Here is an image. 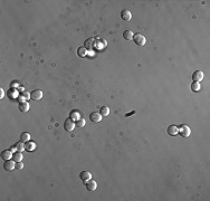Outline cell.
Wrapping results in <instances>:
<instances>
[{"label":"cell","mask_w":210,"mask_h":201,"mask_svg":"<svg viewBox=\"0 0 210 201\" xmlns=\"http://www.w3.org/2000/svg\"><path fill=\"white\" fill-rule=\"evenodd\" d=\"M133 42L137 45V46H140V47H142L145 45V42H146V39H145V37L141 35V34H135L134 36H133Z\"/></svg>","instance_id":"1"},{"label":"cell","mask_w":210,"mask_h":201,"mask_svg":"<svg viewBox=\"0 0 210 201\" xmlns=\"http://www.w3.org/2000/svg\"><path fill=\"white\" fill-rule=\"evenodd\" d=\"M190 133H191V130H190V127L188 125L183 124V125L179 126V134L182 137H188L190 135Z\"/></svg>","instance_id":"2"},{"label":"cell","mask_w":210,"mask_h":201,"mask_svg":"<svg viewBox=\"0 0 210 201\" xmlns=\"http://www.w3.org/2000/svg\"><path fill=\"white\" fill-rule=\"evenodd\" d=\"M74 127H76L75 122H74V121H72L70 118H66V120H65V122H64V129H65V131H67V132H72V131L74 130Z\"/></svg>","instance_id":"3"},{"label":"cell","mask_w":210,"mask_h":201,"mask_svg":"<svg viewBox=\"0 0 210 201\" xmlns=\"http://www.w3.org/2000/svg\"><path fill=\"white\" fill-rule=\"evenodd\" d=\"M16 168V163H15V161L12 160H6L5 161V163H3V169L6 170V171H12L14 169Z\"/></svg>","instance_id":"4"},{"label":"cell","mask_w":210,"mask_h":201,"mask_svg":"<svg viewBox=\"0 0 210 201\" xmlns=\"http://www.w3.org/2000/svg\"><path fill=\"white\" fill-rule=\"evenodd\" d=\"M29 97L34 100H40L42 98V92L39 90H35L34 92L29 94Z\"/></svg>","instance_id":"5"},{"label":"cell","mask_w":210,"mask_h":201,"mask_svg":"<svg viewBox=\"0 0 210 201\" xmlns=\"http://www.w3.org/2000/svg\"><path fill=\"white\" fill-rule=\"evenodd\" d=\"M85 187H86V189L88 191H95L96 188H97V183H96V181H94V180L91 179V180L85 182Z\"/></svg>","instance_id":"6"},{"label":"cell","mask_w":210,"mask_h":201,"mask_svg":"<svg viewBox=\"0 0 210 201\" xmlns=\"http://www.w3.org/2000/svg\"><path fill=\"white\" fill-rule=\"evenodd\" d=\"M121 18H122L124 21H130V20L132 19V14H131V11L127 10V9H123V10L121 11Z\"/></svg>","instance_id":"7"},{"label":"cell","mask_w":210,"mask_h":201,"mask_svg":"<svg viewBox=\"0 0 210 201\" xmlns=\"http://www.w3.org/2000/svg\"><path fill=\"white\" fill-rule=\"evenodd\" d=\"M202 79H203V73H202L201 70H196V72L192 74V81L193 82L199 83V82H201Z\"/></svg>","instance_id":"8"},{"label":"cell","mask_w":210,"mask_h":201,"mask_svg":"<svg viewBox=\"0 0 210 201\" xmlns=\"http://www.w3.org/2000/svg\"><path fill=\"white\" fill-rule=\"evenodd\" d=\"M79 179L85 183L86 181H88V180L92 179V174H91L88 171H82V172L79 173Z\"/></svg>","instance_id":"9"},{"label":"cell","mask_w":210,"mask_h":201,"mask_svg":"<svg viewBox=\"0 0 210 201\" xmlns=\"http://www.w3.org/2000/svg\"><path fill=\"white\" fill-rule=\"evenodd\" d=\"M167 132H168L170 136H176V134L179 133V127L176 125H170L167 129Z\"/></svg>","instance_id":"10"},{"label":"cell","mask_w":210,"mask_h":201,"mask_svg":"<svg viewBox=\"0 0 210 201\" xmlns=\"http://www.w3.org/2000/svg\"><path fill=\"white\" fill-rule=\"evenodd\" d=\"M90 120L92 122H94V123H97V122H100L102 120V115L100 113H97V112H92L90 114Z\"/></svg>","instance_id":"11"},{"label":"cell","mask_w":210,"mask_h":201,"mask_svg":"<svg viewBox=\"0 0 210 201\" xmlns=\"http://www.w3.org/2000/svg\"><path fill=\"white\" fill-rule=\"evenodd\" d=\"M18 109H19L20 112H23V113L28 112V111H29V103H28V102H20V103L18 104Z\"/></svg>","instance_id":"12"},{"label":"cell","mask_w":210,"mask_h":201,"mask_svg":"<svg viewBox=\"0 0 210 201\" xmlns=\"http://www.w3.org/2000/svg\"><path fill=\"white\" fill-rule=\"evenodd\" d=\"M81 113L77 111V109H72L70 111V113H69V118L72 120V121H74V122H76L78 118H81Z\"/></svg>","instance_id":"13"},{"label":"cell","mask_w":210,"mask_h":201,"mask_svg":"<svg viewBox=\"0 0 210 201\" xmlns=\"http://www.w3.org/2000/svg\"><path fill=\"white\" fill-rule=\"evenodd\" d=\"M1 159L2 160H10L12 159V151L11 150H3L1 152Z\"/></svg>","instance_id":"14"},{"label":"cell","mask_w":210,"mask_h":201,"mask_svg":"<svg viewBox=\"0 0 210 201\" xmlns=\"http://www.w3.org/2000/svg\"><path fill=\"white\" fill-rule=\"evenodd\" d=\"M133 36H134V34L132 33V30H125V31H123V38L125 39V40H132L133 39Z\"/></svg>","instance_id":"15"},{"label":"cell","mask_w":210,"mask_h":201,"mask_svg":"<svg viewBox=\"0 0 210 201\" xmlns=\"http://www.w3.org/2000/svg\"><path fill=\"white\" fill-rule=\"evenodd\" d=\"M12 160H14L15 162H20V161L23 160V154H21V152H20V151L14 152V153H12Z\"/></svg>","instance_id":"16"},{"label":"cell","mask_w":210,"mask_h":201,"mask_svg":"<svg viewBox=\"0 0 210 201\" xmlns=\"http://www.w3.org/2000/svg\"><path fill=\"white\" fill-rule=\"evenodd\" d=\"M30 140V134L28 133V132H23V133L20 134V141L21 142H28Z\"/></svg>","instance_id":"17"},{"label":"cell","mask_w":210,"mask_h":201,"mask_svg":"<svg viewBox=\"0 0 210 201\" xmlns=\"http://www.w3.org/2000/svg\"><path fill=\"white\" fill-rule=\"evenodd\" d=\"M84 47L86 49H92L93 47H94V38H90V39L85 40Z\"/></svg>","instance_id":"18"},{"label":"cell","mask_w":210,"mask_h":201,"mask_svg":"<svg viewBox=\"0 0 210 201\" xmlns=\"http://www.w3.org/2000/svg\"><path fill=\"white\" fill-rule=\"evenodd\" d=\"M36 149V144L34 142H26L25 144V150L26 151H34Z\"/></svg>","instance_id":"19"},{"label":"cell","mask_w":210,"mask_h":201,"mask_svg":"<svg viewBox=\"0 0 210 201\" xmlns=\"http://www.w3.org/2000/svg\"><path fill=\"white\" fill-rule=\"evenodd\" d=\"M100 114L102 115V117L104 116H107L109 114V109L107 107V106H102L101 109H100V112H99Z\"/></svg>","instance_id":"20"},{"label":"cell","mask_w":210,"mask_h":201,"mask_svg":"<svg viewBox=\"0 0 210 201\" xmlns=\"http://www.w3.org/2000/svg\"><path fill=\"white\" fill-rule=\"evenodd\" d=\"M77 55L79 56V57H85L86 55H87V49L85 48V47H79L78 49H77Z\"/></svg>","instance_id":"21"},{"label":"cell","mask_w":210,"mask_h":201,"mask_svg":"<svg viewBox=\"0 0 210 201\" xmlns=\"http://www.w3.org/2000/svg\"><path fill=\"white\" fill-rule=\"evenodd\" d=\"M85 120L83 118V117H81V118H78L77 121L75 122V126L76 127H78V129H82V127H84L85 126Z\"/></svg>","instance_id":"22"},{"label":"cell","mask_w":210,"mask_h":201,"mask_svg":"<svg viewBox=\"0 0 210 201\" xmlns=\"http://www.w3.org/2000/svg\"><path fill=\"white\" fill-rule=\"evenodd\" d=\"M15 146H16V149L17 151H20V152H23V151H25V143L24 142H18L15 144Z\"/></svg>","instance_id":"23"},{"label":"cell","mask_w":210,"mask_h":201,"mask_svg":"<svg viewBox=\"0 0 210 201\" xmlns=\"http://www.w3.org/2000/svg\"><path fill=\"white\" fill-rule=\"evenodd\" d=\"M190 87H191V91H192V92H198V91L200 90V84L197 83V82H193Z\"/></svg>","instance_id":"24"},{"label":"cell","mask_w":210,"mask_h":201,"mask_svg":"<svg viewBox=\"0 0 210 201\" xmlns=\"http://www.w3.org/2000/svg\"><path fill=\"white\" fill-rule=\"evenodd\" d=\"M16 169L17 170H23L24 169V163L20 161V162H16Z\"/></svg>","instance_id":"25"},{"label":"cell","mask_w":210,"mask_h":201,"mask_svg":"<svg viewBox=\"0 0 210 201\" xmlns=\"http://www.w3.org/2000/svg\"><path fill=\"white\" fill-rule=\"evenodd\" d=\"M3 96H5V91L2 88H0V100H2Z\"/></svg>","instance_id":"26"},{"label":"cell","mask_w":210,"mask_h":201,"mask_svg":"<svg viewBox=\"0 0 210 201\" xmlns=\"http://www.w3.org/2000/svg\"><path fill=\"white\" fill-rule=\"evenodd\" d=\"M135 113V111H132V112H131V113H129V114H126L125 116H130V115H132V114H134Z\"/></svg>","instance_id":"27"}]
</instances>
